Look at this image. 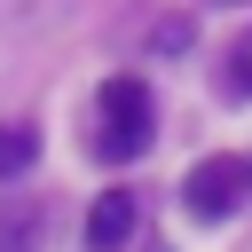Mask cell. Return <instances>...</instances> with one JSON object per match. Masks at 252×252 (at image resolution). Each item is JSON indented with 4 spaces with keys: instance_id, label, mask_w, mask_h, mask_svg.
Instances as JSON below:
<instances>
[{
    "instance_id": "obj_3",
    "label": "cell",
    "mask_w": 252,
    "mask_h": 252,
    "mask_svg": "<svg viewBox=\"0 0 252 252\" xmlns=\"http://www.w3.org/2000/svg\"><path fill=\"white\" fill-rule=\"evenodd\" d=\"M134 220H142L134 189H102V197H94V213H87V252H118V244L134 236Z\"/></svg>"
},
{
    "instance_id": "obj_1",
    "label": "cell",
    "mask_w": 252,
    "mask_h": 252,
    "mask_svg": "<svg viewBox=\"0 0 252 252\" xmlns=\"http://www.w3.org/2000/svg\"><path fill=\"white\" fill-rule=\"evenodd\" d=\"M158 142V102H150V87L142 79H110L102 87V134H94V150L110 158V165H126V158H142Z\"/></svg>"
},
{
    "instance_id": "obj_4",
    "label": "cell",
    "mask_w": 252,
    "mask_h": 252,
    "mask_svg": "<svg viewBox=\"0 0 252 252\" xmlns=\"http://www.w3.org/2000/svg\"><path fill=\"white\" fill-rule=\"evenodd\" d=\"M32 158H39V126H24V118H0V181L32 173Z\"/></svg>"
},
{
    "instance_id": "obj_5",
    "label": "cell",
    "mask_w": 252,
    "mask_h": 252,
    "mask_svg": "<svg viewBox=\"0 0 252 252\" xmlns=\"http://www.w3.org/2000/svg\"><path fill=\"white\" fill-rule=\"evenodd\" d=\"M228 94H244V102H252V32L228 47Z\"/></svg>"
},
{
    "instance_id": "obj_2",
    "label": "cell",
    "mask_w": 252,
    "mask_h": 252,
    "mask_svg": "<svg viewBox=\"0 0 252 252\" xmlns=\"http://www.w3.org/2000/svg\"><path fill=\"white\" fill-rule=\"evenodd\" d=\"M244 189H252V158H205V165H189L181 205H189L197 220H228V213L244 205Z\"/></svg>"
}]
</instances>
